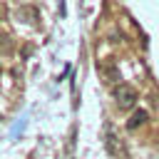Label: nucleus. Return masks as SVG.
Segmentation results:
<instances>
[{
  "instance_id": "obj_1",
  "label": "nucleus",
  "mask_w": 159,
  "mask_h": 159,
  "mask_svg": "<svg viewBox=\"0 0 159 159\" xmlns=\"http://www.w3.org/2000/svg\"><path fill=\"white\" fill-rule=\"evenodd\" d=\"M114 99H117V104L122 107V109H129V107H134L137 104V99H139V92L132 87V84H117L114 87Z\"/></svg>"
},
{
  "instance_id": "obj_2",
  "label": "nucleus",
  "mask_w": 159,
  "mask_h": 159,
  "mask_svg": "<svg viewBox=\"0 0 159 159\" xmlns=\"http://www.w3.org/2000/svg\"><path fill=\"white\" fill-rule=\"evenodd\" d=\"M147 117H149L147 109H134V114L127 119V129H137V127H142V124L147 122Z\"/></svg>"
},
{
  "instance_id": "obj_3",
  "label": "nucleus",
  "mask_w": 159,
  "mask_h": 159,
  "mask_svg": "<svg viewBox=\"0 0 159 159\" xmlns=\"http://www.w3.org/2000/svg\"><path fill=\"white\" fill-rule=\"evenodd\" d=\"M107 149H109V154H114V157H122V154H124V149L117 144V137H114V134L107 137Z\"/></svg>"
},
{
  "instance_id": "obj_4",
  "label": "nucleus",
  "mask_w": 159,
  "mask_h": 159,
  "mask_svg": "<svg viewBox=\"0 0 159 159\" xmlns=\"http://www.w3.org/2000/svg\"><path fill=\"white\" fill-rule=\"evenodd\" d=\"M10 50H12V42H10V37H7V35H0V52H5V55H7Z\"/></svg>"
}]
</instances>
